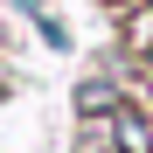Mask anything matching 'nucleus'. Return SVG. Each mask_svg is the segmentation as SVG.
<instances>
[{"label": "nucleus", "instance_id": "f03ea898", "mask_svg": "<svg viewBox=\"0 0 153 153\" xmlns=\"http://www.w3.org/2000/svg\"><path fill=\"white\" fill-rule=\"evenodd\" d=\"M76 105H84V111H105V105H111V91H105V84H84V91H76Z\"/></svg>", "mask_w": 153, "mask_h": 153}, {"label": "nucleus", "instance_id": "f257e3e1", "mask_svg": "<svg viewBox=\"0 0 153 153\" xmlns=\"http://www.w3.org/2000/svg\"><path fill=\"white\" fill-rule=\"evenodd\" d=\"M118 132H125V153H146V125H139L132 111H125V118H118Z\"/></svg>", "mask_w": 153, "mask_h": 153}]
</instances>
